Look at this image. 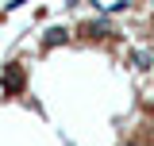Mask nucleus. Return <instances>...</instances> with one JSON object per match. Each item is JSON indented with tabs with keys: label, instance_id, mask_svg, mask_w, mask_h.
Segmentation results:
<instances>
[{
	"label": "nucleus",
	"instance_id": "nucleus-1",
	"mask_svg": "<svg viewBox=\"0 0 154 146\" xmlns=\"http://www.w3.org/2000/svg\"><path fill=\"white\" fill-rule=\"evenodd\" d=\"M66 4H81V0H66Z\"/></svg>",
	"mask_w": 154,
	"mask_h": 146
}]
</instances>
